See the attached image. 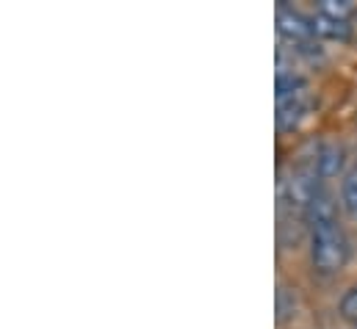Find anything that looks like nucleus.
<instances>
[{
	"label": "nucleus",
	"mask_w": 357,
	"mask_h": 329,
	"mask_svg": "<svg viewBox=\"0 0 357 329\" xmlns=\"http://www.w3.org/2000/svg\"><path fill=\"white\" fill-rule=\"evenodd\" d=\"M313 22V33L316 36H324V39H349V20H335V17H327L321 11H316L310 17Z\"/></svg>",
	"instance_id": "6"
},
{
	"label": "nucleus",
	"mask_w": 357,
	"mask_h": 329,
	"mask_svg": "<svg viewBox=\"0 0 357 329\" xmlns=\"http://www.w3.org/2000/svg\"><path fill=\"white\" fill-rule=\"evenodd\" d=\"M341 199H344V208L352 216H357V169H352L344 177V183H341Z\"/></svg>",
	"instance_id": "9"
},
{
	"label": "nucleus",
	"mask_w": 357,
	"mask_h": 329,
	"mask_svg": "<svg viewBox=\"0 0 357 329\" xmlns=\"http://www.w3.org/2000/svg\"><path fill=\"white\" fill-rule=\"evenodd\" d=\"M349 257V241L338 222H321L310 230V260L321 274H335Z\"/></svg>",
	"instance_id": "2"
},
{
	"label": "nucleus",
	"mask_w": 357,
	"mask_h": 329,
	"mask_svg": "<svg viewBox=\"0 0 357 329\" xmlns=\"http://www.w3.org/2000/svg\"><path fill=\"white\" fill-rule=\"evenodd\" d=\"M321 174L316 171V166H299L296 171H291V177L282 183V197L291 208H296L299 213H305L310 208V202L321 194V185H319Z\"/></svg>",
	"instance_id": "3"
},
{
	"label": "nucleus",
	"mask_w": 357,
	"mask_h": 329,
	"mask_svg": "<svg viewBox=\"0 0 357 329\" xmlns=\"http://www.w3.org/2000/svg\"><path fill=\"white\" fill-rule=\"evenodd\" d=\"M277 28H280V33L285 39H291V42H296L302 47H310V39L316 36L310 17H305V14H299V11L288 8V6H280V11H277Z\"/></svg>",
	"instance_id": "4"
},
{
	"label": "nucleus",
	"mask_w": 357,
	"mask_h": 329,
	"mask_svg": "<svg viewBox=\"0 0 357 329\" xmlns=\"http://www.w3.org/2000/svg\"><path fill=\"white\" fill-rule=\"evenodd\" d=\"M294 316H296V293L288 285H280L277 288V324H285Z\"/></svg>",
	"instance_id": "8"
},
{
	"label": "nucleus",
	"mask_w": 357,
	"mask_h": 329,
	"mask_svg": "<svg viewBox=\"0 0 357 329\" xmlns=\"http://www.w3.org/2000/svg\"><path fill=\"white\" fill-rule=\"evenodd\" d=\"M302 216L310 222V227H316V224H321V222H335V205H333V199L321 191V194L310 202V208H307Z\"/></svg>",
	"instance_id": "7"
},
{
	"label": "nucleus",
	"mask_w": 357,
	"mask_h": 329,
	"mask_svg": "<svg viewBox=\"0 0 357 329\" xmlns=\"http://www.w3.org/2000/svg\"><path fill=\"white\" fill-rule=\"evenodd\" d=\"M313 166H316V171H319L321 177H333V174H338L341 166H344V147L335 144V141L321 144V147L316 150V155H313Z\"/></svg>",
	"instance_id": "5"
},
{
	"label": "nucleus",
	"mask_w": 357,
	"mask_h": 329,
	"mask_svg": "<svg viewBox=\"0 0 357 329\" xmlns=\"http://www.w3.org/2000/svg\"><path fill=\"white\" fill-rule=\"evenodd\" d=\"M274 100H277V128L294 130L310 111V86L305 78H299L296 72H277V83H274Z\"/></svg>",
	"instance_id": "1"
},
{
	"label": "nucleus",
	"mask_w": 357,
	"mask_h": 329,
	"mask_svg": "<svg viewBox=\"0 0 357 329\" xmlns=\"http://www.w3.org/2000/svg\"><path fill=\"white\" fill-rule=\"evenodd\" d=\"M319 11L327 14V17H335V20H349L352 3H347V0H321L319 3Z\"/></svg>",
	"instance_id": "10"
},
{
	"label": "nucleus",
	"mask_w": 357,
	"mask_h": 329,
	"mask_svg": "<svg viewBox=\"0 0 357 329\" xmlns=\"http://www.w3.org/2000/svg\"><path fill=\"white\" fill-rule=\"evenodd\" d=\"M341 316L357 327V288H349L344 296H341Z\"/></svg>",
	"instance_id": "11"
}]
</instances>
